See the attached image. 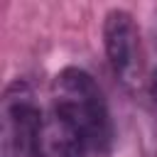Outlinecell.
<instances>
[{
  "label": "cell",
  "instance_id": "cell-3",
  "mask_svg": "<svg viewBox=\"0 0 157 157\" xmlns=\"http://www.w3.org/2000/svg\"><path fill=\"white\" fill-rule=\"evenodd\" d=\"M103 44L105 56L113 74L125 83L135 86L142 76V52H140V32L130 12L110 10L103 20Z\"/></svg>",
  "mask_w": 157,
  "mask_h": 157
},
{
  "label": "cell",
  "instance_id": "cell-4",
  "mask_svg": "<svg viewBox=\"0 0 157 157\" xmlns=\"http://www.w3.org/2000/svg\"><path fill=\"white\" fill-rule=\"evenodd\" d=\"M86 150L88 147L81 140V135L54 108L49 113H42L32 157H83Z\"/></svg>",
  "mask_w": 157,
  "mask_h": 157
},
{
  "label": "cell",
  "instance_id": "cell-2",
  "mask_svg": "<svg viewBox=\"0 0 157 157\" xmlns=\"http://www.w3.org/2000/svg\"><path fill=\"white\" fill-rule=\"evenodd\" d=\"M42 110L25 81L7 86L2 98V142L5 152L12 157H32L34 135L39 130Z\"/></svg>",
  "mask_w": 157,
  "mask_h": 157
},
{
  "label": "cell",
  "instance_id": "cell-1",
  "mask_svg": "<svg viewBox=\"0 0 157 157\" xmlns=\"http://www.w3.org/2000/svg\"><path fill=\"white\" fill-rule=\"evenodd\" d=\"M52 93L54 110L81 135L86 147L93 152H108L113 142V123L93 76L83 69L69 66L56 74Z\"/></svg>",
  "mask_w": 157,
  "mask_h": 157
},
{
  "label": "cell",
  "instance_id": "cell-5",
  "mask_svg": "<svg viewBox=\"0 0 157 157\" xmlns=\"http://www.w3.org/2000/svg\"><path fill=\"white\" fill-rule=\"evenodd\" d=\"M150 93H152V98L157 101V69L152 71V78H150Z\"/></svg>",
  "mask_w": 157,
  "mask_h": 157
}]
</instances>
